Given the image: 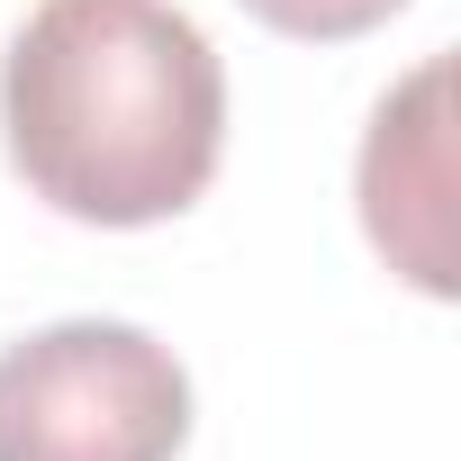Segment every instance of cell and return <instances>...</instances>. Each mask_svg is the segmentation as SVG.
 Wrapping results in <instances>:
<instances>
[{"label": "cell", "instance_id": "obj_4", "mask_svg": "<svg viewBox=\"0 0 461 461\" xmlns=\"http://www.w3.org/2000/svg\"><path fill=\"white\" fill-rule=\"evenodd\" d=\"M245 10H254L272 37H299V46H344V37H371L380 19H398L407 0H245Z\"/></svg>", "mask_w": 461, "mask_h": 461}, {"label": "cell", "instance_id": "obj_1", "mask_svg": "<svg viewBox=\"0 0 461 461\" xmlns=\"http://www.w3.org/2000/svg\"><path fill=\"white\" fill-rule=\"evenodd\" d=\"M19 181L82 226L181 217L226 154V64L172 0H37L0 64Z\"/></svg>", "mask_w": 461, "mask_h": 461}, {"label": "cell", "instance_id": "obj_2", "mask_svg": "<svg viewBox=\"0 0 461 461\" xmlns=\"http://www.w3.org/2000/svg\"><path fill=\"white\" fill-rule=\"evenodd\" d=\"M190 371L118 317H64L0 353V461H181Z\"/></svg>", "mask_w": 461, "mask_h": 461}, {"label": "cell", "instance_id": "obj_3", "mask_svg": "<svg viewBox=\"0 0 461 461\" xmlns=\"http://www.w3.org/2000/svg\"><path fill=\"white\" fill-rule=\"evenodd\" d=\"M452 64L425 55L362 136V226L398 281H416L425 299H452Z\"/></svg>", "mask_w": 461, "mask_h": 461}]
</instances>
